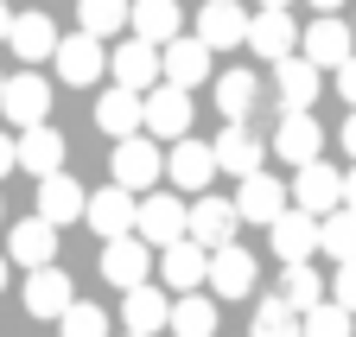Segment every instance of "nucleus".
<instances>
[{
    "label": "nucleus",
    "instance_id": "nucleus-48",
    "mask_svg": "<svg viewBox=\"0 0 356 337\" xmlns=\"http://www.w3.org/2000/svg\"><path fill=\"white\" fill-rule=\"evenodd\" d=\"M0 90H7V76H0Z\"/></svg>",
    "mask_w": 356,
    "mask_h": 337
},
{
    "label": "nucleus",
    "instance_id": "nucleus-36",
    "mask_svg": "<svg viewBox=\"0 0 356 337\" xmlns=\"http://www.w3.org/2000/svg\"><path fill=\"white\" fill-rule=\"evenodd\" d=\"M325 255L331 261H356V210L350 204L325 210Z\"/></svg>",
    "mask_w": 356,
    "mask_h": 337
},
{
    "label": "nucleus",
    "instance_id": "nucleus-13",
    "mask_svg": "<svg viewBox=\"0 0 356 337\" xmlns=\"http://www.w3.org/2000/svg\"><path fill=\"white\" fill-rule=\"evenodd\" d=\"M96 128L127 140V134H147V96L140 90H127V83H115V90L96 96Z\"/></svg>",
    "mask_w": 356,
    "mask_h": 337
},
{
    "label": "nucleus",
    "instance_id": "nucleus-10",
    "mask_svg": "<svg viewBox=\"0 0 356 337\" xmlns=\"http://www.w3.org/2000/svg\"><path fill=\"white\" fill-rule=\"evenodd\" d=\"M51 64H58V76L70 83V90H89V83L108 70V51H102V38H96V32H83V26H76L64 45H58V58H51Z\"/></svg>",
    "mask_w": 356,
    "mask_h": 337
},
{
    "label": "nucleus",
    "instance_id": "nucleus-1",
    "mask_svg": "<svg viewBox=\"0 0 356 337\" xmlns=\"http://www.w3.org/2000/svg\"><path fill=\"white\" fill-rule=\"evenodd\" d=\"M267 242H274L280 261H312L325 248V217L305 210V204H293V210H280V217L267 223Z\"/></svg>",
    "mask_w": 356,
    "mask_h": 337
},
{
    "label": "nucleus",
    "instance_id": "nucleus-45",
    "mask_svg": "<svg viewBox=\"0 0 356 337\" xmlns=\"http://www.w3.org/2000/svg\"><path fill=\"white\" fill-rule=\"evenodd\" d=\"M312 7H318V13H337V7H343V0H312Z\"/></svg>",
    "mask_w": 356,
    "mask_h": 337
},
{
    "label": "nucleus",
    "instance_id": "nucleus-22",
    "mask_svg": "<svg viewBox=\"0 0 356 337\" xmlns=\"http://www.w3.org/2000/svg\"><path fill=\"white\" fill-rule=\"evenodd\" d=\"M216 165H222V179H248V172H261V159H267V147L242 128V121H229V128H222L216 140Z\"/></svg>",
    "mask_w": 356,
    "mask_h": 337
},
{
    "label": "nucleus",
    "instance_id": "nucleus-35",
    "mask_svg": "<svg viewBox=\"0 0 356 337\" xmlns=\"http://www.w3.org/2000/svg\"><path fill=\"white\" fill-rule=\"evenodd\" d=\"M248 337H305V312L286 299V293H280V299H261V312H254V331Z\"/></svg>",
    "mask_w": 356,
    "mask_h": 337
},
{
    "label": "nucleus",
    "instance_id": "nucleus-14",
    "mask_svg": "<svg viewBox=\"0 0 356 337\" xmlns=\"http://www.w3.org/2000/svg\"><path fill=\"white\" fill-rule=\"evenodd\" d=\"M305 26H293V13L286 7H261L254 19H248V51L261 58V64H280V58H293V38H299Z\"/></svg>",
    "mask_w": 356,
    "mask_h": 337
},
{
    "label": "nucleus",
    "instance_id": "nucleus-44",
    "mask_svg": "<svg viewBox=\"0 0 356 337\" xmlns=\"http://www.w3.org/2000/svg\"><path fill=\"white\" fill-rule=\"evenodd\" d=\"M0 38H13V7L0 0Z\"/></svg>",
    "mask_w": 356,
    "mask_h": 337
},
{
    "label": "nucleus",
    "instance_id": "nucleus-39",
    "mask_svg": "<svg viewBox=\"0 0 356 337\" xmlns=\"http://www.w3.org/2000/svg\"><path fill=\"white\" fill-rule=\"evenodd\" d=\"M331 299L356 312V261H337V274H331Z\"/></svg>",
    "mask_w": 356,
    "mask_h": 337
},
{
    "label": "nucleus",
    "instance_id": "nucleus-30",
    "mask_svg": "<svg viewBox=\"0 0 356 337\" xmlns=\"http://www.w3.org/2000/svg\"><path fill=\"white\" fill-rule=\"evenodd\" d=\"M172 337H216V299L204 286L172 299Z\"/></svg>",
    "mask_w": 356,
    "mask_h": 337
},
{
    "label": "nucleus",
    "instance_id": "nucleus-15",
    "mask_svg": "<svg viewBox=\"0 0 356 337\" xmlns=\"http://www.w3.org/2000/svg\"><path fill=\"white\" fill-rule=\"evenodd\" d=\"M76 306V286H70V274L51 261V268H26V312L32 318H64Z\"/></svg>",
    "mask_w": 356,
    "mask_h": 337
},
{
    "label": "nucleus",
    "instance_id": "nucleus-43",
    "mask_svg": "<svg viewBox=\"0 0 356 337\" xmlns=\"http://www.w3.org/2000/svg\"><path fill=\"white\" fill-rule=\"evenodd\" d=\"M343 204L356 210V159H350V172H343Z\"/></svg>",
    "mask_w": 356,
    "mask_h": 337
},
{
    "label": "nucleus",
    "instance_id": "nucleus-40",
    "mask_svg": "<svg viewBox=\"0 0 356 337\" xmlns=\"http://www.w3.org/2000/svg\"><path fill=\"white\" fill-rule=\"evenodd\" d=\"M331 76H337V96H343V102L356 108V58H343V64H337Z\"/></svg>",
    "mask_w": 356,
    "mask_h": 337
},
{
    "label": "nucleus",
    "instance_id": "nucleus-27",
    "mask_svg": "<svg viewBox=\"0 0 356 337\" xmlns=\"http://www.w3.org/2000/svg\"><path fill=\"white\" fill-rule=\"evenodd\" d=\"M236 223H242V210H236L229 197H197V204H191V236H197L204 248H229V242H236Z\"/></svg>",
    "mask_w": 356,
    "mask_h": 337
},
{
    "label": "nucleus",
    "instance_id": "nucleus-32",
    "mask_svg": "<svg viewBox=\"0 0 356 337\" xmlns=\"http://www.w3.org/2000/svg\"><path fill=\"white\" fill-rule=\"evenodd\" d=\"M254 96H261L254 70H222V76H216V108H222V121H248Z\"/></svg>",
    "mask_w": 356,
    "mask_h": 337
},
{
    "label": "nucleus",
    "instance_id": "nucleus-46",
    "mask_svg": "<svg viewBox=\"0 0 356 337\" xmlns=\"http://www.w3.org/2000/svg\"><path fill=\"white\" fill-rule=\"evenodd\" d=\"M7 261H13V255H0V293H7Z\"/></svg>",
    "mask_w": 356,
    "mask_h": 337
},
{
    "label": "nucleus",
    "instance_id": "nucleus-16",
    "mask_svg": "<svg viewBox=\"0 0 356 337\" xmlns=\"http://www.w3.org/2000/svg\"><path fill=\"white\" fill-rule=\"evenodd\" d=\"M254 280H261V274H254V255H248L242 242L210 248V293H216V299H248Z\"/></svg>",
    "mask_w": 356,
    "mask_h": 337
},
{
    "label": "nucleus",
    "instance_id": "nucleus-19",
    "mask_svg": "<svg viewBox=\"0 0 356 337\" xmlns=\"http://www.w3.org/2000/svg\"><path fill=\"white\" fill-rule=\"evenodd\" d=\"M159 280H165V286H178V293H197V286L210 280V248H204L197 236L159 248Z\"/></svg>",
    "mask_w": 356,
    "mask_h": 337
},
{
    "label": "nucleus",
    "instance_id": "nucleus-6",
    "mask_svg": "<svg viewBox=\"0 0 356 337\" xmlns=\"http://www.w3.org/2000/svg\"><path fill=\"white\" fill-rule=\"evenodd\" d=\"M83 223L96 229L102 242H115V236H134V229H140V197H134L127 185H108V191H96V197H89Z\"/></svg>",
    "mask_w": 356,
    "mask_h": 337
},
{
    "label": "nucleus",
    "instance_id": "nucleus-17",
    "mask_svg": "<svg viewBox=\"0 0 356 337\" xmlns=\"http://www.w3.org/2000/svg\"><path fill=\"white\" fill-rule=\"evenodd\" d=\"M159 51H165V83H178V90H197L204 76H216V70H210L216 45H204L197 32H178L172 45H159Z\"/></svg>",
    "mask_w": 356,
    "mask_h": 337
},
{
    "label": "nucleus",
    "instance_id": "nucleus-42",
    "mask_svg": "<svg viewBox=\"0 0 356 337\" xmlns=\"http://www.w3.org/2000/svg\"><path fill=\"white\" fill-rule=\"evenodd\" d=\"M343 153L356 159V108H350V121H343Z\"/></svg>",
    "mask_w": 356,
    "mask_h": 337
},
{
    "label": "nucleus",
    "instance_id": "nucleus-20",
    "mask_svg": "<svg viewBox=\"0 0 356 337\" xmlns=\"http://www.w3.org/2000/svg\"><path fill=\"white\" fill-rule=\"evenodd\" d=\"M248 19L254 13H242V0H204V7H197V38L216 45V51L248 45Z\"/></svg>",
    "mask_w": 356,
    "mask_h": 337
},
{
    "label": "nucleus",
    "instance_id": "nucleus-41",
    "mask_svg": "<svg viewBox=\"0 0 356 337\" xmlns=\"http://www.w3.org/2000/svg\"><path fill=\"white\" fill-rule=\"evenodd\" d=\"M13 165H19V140H7V134H0V179H7Z\"/></svg>",
    "mask_w": 356,
    "mask_h": 337
},
{
    "label": "nucleus",
    "instance_id": "nucleus-7",
    "mask_svg": "<svg viewBox=\"0 0 356 337\" xmlns=\"http://www.w3.org/2000/svg\"><path fill=\"white\" fill-rule=\"evenodd\" d=\"M165 179L178 185V191H210V179H222V165H216V147H204V140H172V153H165Z\"/></svg>",
    "mask_w": 356,
    "mask_h": 337
},
{
    "label": "nucleus",
    "instance_id": "nucleus-23",
    "mask_svg": "<svg viewBox=\"0 0 356 337\" xmlns=\"http://www.w3.org/2000/svg\"><path fill=\"white\" fill-rule=\"evenodd\" d=\"M318 76H325V64H312L305 51H299V58H280V64H274L280 108H312V102H318Z\"/></svg>",
    "mask_w": 356,
    "mask_h": 337
},
{
    "label": "nucleus",
    "instance_id": "nucleus-31",
    "mask_svg": "<svg viewBox=\"0 0 356 337\" xmlns=\"http://www.w3.org/2000/svg\"><path fill=\"white\" fill-rule=\"evenodd\" d=\"M127 32L153 38V45H172V38H178V0H134Z\"/></svg>",
    "mask_w": 356,
    "mask_h": 337
},
{
    "label": "nucleus",
    "instance_id": "nucleus-2",
    "mask_svg": "<svg viewBox=\"0 0 356 337\" xmlns=\"http://www.w3.org/2000/svg\"><path fill=\"white\" fill-rule=\"evenodd\" d=\"M108 76L147 96L153 83H165V51L153 45V38H140V32H134V38H121V45L108 51Z\"/></svg>",
    "mask_w": 356,
    "mask_h": 337
},
{
    "label": "nucleus",
    "instance_id": "nucleus-47",
    "mask_svg": "<svg viewBox=\"0 0 356 337\" xmlns=\"http://www.w3.org/2000/svg\"><path fill=\"white\" fill-rule=\"evenodd\" d=\"M261 7H293V0H261Z\"/></svg>",
    "mask_w": 356,
    "mask_h": 337
},
{
    "label": "nucleus",
    "instance_id": "nucleus-24",
    "mask_svg": "<svg viewBox=\"0 0 356 337\" xmlns=\"http://www.w3.org/2000/svg\"><path fill=\"white\" fill-rule=\"evenodd\" d=\"M83 210H89V191H83L70 172L38 179V217H51V223L64 229V223H83Z\"/></svg>",
    "mask_w": 356,
    "mask_h": 337
},
{
    "label": "nucleus",
    "instance_id": "nucleus-5",
    "mask_svg": "<svg viewBox=\"0 0 356 337\" xmlns=\"http://www.w3.org/2000/svg\"><path fill=\"white\" fill-rule=\"evenodd\" d=\"M0 115H7L13 128H38V121L51 115V83L38 76V64H26L19 76H7V90H0Z\"/></svg>",
    "mask_w": 356,
    "mask_h": 337
},
{
    "label": "nucleus",
    "instance_id": "nucleus-11",
    "mask_svg": "<svg viewBox=\"0 0 356 337\" xmlns=\"http://www.w3.org/2000/svg\"><path fill=\"white\" fill-rule=\"evenodd\" d=\"M153 274V242L134 229V236H115V242H102V280H115L121 293L127 286H140Z\"/></svg>",
    "mask_w": 356,
    "mask_h": 337
},
{
    "label": "nucleus",
    "instance_id": "nucleus-33",
    "mask_svg": "<svg viewBox=\"0 0 356 337\" xmlns=\"http://www.w3.org/2000/svg\"><path fill=\"white\" fill-rule=\"evenodd\" d=\"M127 19H134V0H76V26L96 32V38L127 32Z\"/></svg>",
    "mask_w": 356,
    "mask_h": 337
},
{
    "label": "nucleus",
    "instance_id": "nucleus-28",
    "mask_svg": "<svg viewBox=\"0 0 356 337\" xmlns=\"http://www.w3.org/2000/svg\"><path fill=\"white\" fill-rule=\"evenodd\" d=\"M64 134L58 128H44V121H38V128H19V165H26V172L32 179H51V172H64Z\"/></svg>",
    "mask_w": 356,
    "mask_h": 337
},
{
    "label": "nucleus",
    "instance_id": "nucleus-3",
    "mask_svg": "<svg viewBox=\"0 0 356 337\" xmlns=\"http://www.w3.org/2000/svg\"><path fill=\"white\" fill-rule=\"evenodd\" d=\"M191 121H197L191 90H178V83H153V90H147V134L153 140H185Z\"/></svg>",
    "mask_w": 356,
    "mask_h": 337
},
{
    "label": "nucleus",
    "instance_id": "nucleus-12",
    "mask_svg": "<svg viewBox=\"0 0 356 337\" xmlns=\"http://www.w3.org/2000/svg\"><path fill=\"white\" fill-rule=\"evenodd\" d=\"M299 51L312 58V64H325V70H337L343 58H356V26H343L337 13H318L305 32H299Z\"/></svg>",
    "mask_w": 356,
    "mask_h": 337
},
{
    "label": "nucleus",
    "instance_id": "nucleus-50",
    "mask_svg": "<svg viewBox=\"0 0 356 337\" xmlns=\"http://www.w3.org/2000/svg\"><path fill=\"white\" fill-rule=\"evenodd\" d=\"M127 337H140V331H127Z\"/></svg>",
    "mask_w": 356,
    "mask_h": 337
},
{
    "label": "nucleus",
    "instance_id": "nucleus-8",
    "mask_svg": "<svg viewBox=\"0 0 356 337\" xmlns=\"http://www.w3.org/2000/svg\"><path fill=\"white\" fill-rule=\"evenodd\" d=\"M140 236H147L153 248L185 242V236H191V210H185V197H178V191H153V197H140Z\"/></svg>",
    "mask_w": 356,
    "mask_h": 337
},
{
    "label": "nucleus",
    "instance_id": "nucleus-37",
    "mask_svg": "<svg viewBox=\"0 0 356 337\" xmlns=\"http://www.w3.org/2000/svg\"><path fill=\"white\" fill-rule=\"evenodd\" d=\"M350 306H337V299H325V306H312L305 312V337H350Z\"/></svg>",
    "mask_w": 356,
    "mask_h": 337
},
{
    "label": "nucleus",
    "instance_id": "nucleus-9",
    "mask_svg": "<svg viewBox=\"0 0 356 337\" xmlns=\"http://www.w3.org/2000/svg\"><path fill=\"white\" fill-rule=\"evenodd\" d=\"M274 153H280L286 165H312V159H325V128L312 121V108H280Z\"/></svg>",
    "mask_w": 356,
    "mask_h": 337
},
{
    "label": "nucleus",
    "instance_id": "nucleus-29",
    "mask_svg": "<svg viewBox=\"0 0 356 337\" xmlns=\"http://www.w3.org/2000/svg\"><path fill=\"white\" fill-rule=\"evenodd\" d=\"M236 210H242V223H261V229H267V223L286 210V185L267 179V172H248L242 191H236Z\"/></svg>",
    "mask_w": 356,
    "mask_h": 337
},
{
    "label": "nucleus",
    "instance_id": "nucleus-34",
    "mask_svg": "<svg viewBox=\"0 0 356 337\" xmlns=\"http://www.w3.org/2000/svg\"><path fill=\"white\" fill-rule=\"evenodd\" d=\"M280 293L299 306V312H312V306H325L331 299V286H325V274L312 268V261H286V274H280Z\"/></svg>",
    "mask_w": 356,
    "mask_h": 337
},
{
    "label": "nucleus",
    "instance_id": "nucleus-4",
    "mask_svg": "<svg viewBox=\"0 0 356 337\" xmlns=\"http://www.w3.org/2000/svg\"><path fill=\"white\" fill-rule=\"evenodd\" d=\"M108 172H115V185H127V191H147L153 179H165V153H159L153 134H127V140H115Z\"/></svg>",
    "mask_w": 356,
    "mask_h": 337
},
{
    "label": "nucleus",
    "instance_id": "nucleus-21",
    "mask_svg": "<svg viewBox=\"0 0 356 337\" xmlns=\"http://www.w3.org/2000/svg\"><path fill=\"white\" fill-rule=\"evenodd\" d=\"M7 255H13L19 268H51V261H58V223L32 210V217L7 236Z\"/></svg>",
    "mask_w": 356,
    "mask_h": 337
},
{
    "label": "nucleus",
    "instance_id": "nucleus-26",
    "mask_svg": "<svg viewBox=\"0 0 356 337\" xmlns=\"http://www.w3.org/2000/svg\"><path fill=\"white\" fill-rule=\"evenodd\" d=\"M7 45L19 51V64H44V58H58V26H51V13H13V38Z\"/></svg>",
    "mask_w": 356,
    "mask_h": 337
},
{
    "label": "nucleus",
    "instance_id": "nucleus-49",
    "mask_svg": "<svg viewBox=\"0 0 356 337\" xmlns=\"http://www.w3.org/2000/svg\"><path fill=\"white\" fill-rule=\"evenodd\" d=\"M0 217H7V204H0Z\"/></svg>",
    "mask_w": 356,
    "mask_h": 337
},
{
    "label": "nucleus",
    "instance_id": "nucleus-18",
    "mask_svg": "<svg viewBox=\"0 0 356 337\" xmlns=\"http://www.w3.org/2000/svg\"><path fill=\"white\" fill-rule=\"evenodd\" d=\"M293 204H305V210H337L343 204V172L331 159H312V165H293Z\"/></svg>",
    "mask_w": 356,
    "mask_h": 337
},
{
    "label": "nucleus",
    "instance_id": "nucleus-38",
    "mask_svg": "<svg viewBox=\"0 0 356 337\" xmlns=\"http://www.w3.org/2000/svg\"><path fill=\"white\" fill-rule=\"evenodd\" d=\"M58 324H64V337H108V312H102V306H83V299H76Z\"/></svg>",
    "mask_w": 356,
    "mask_h": 337
},
{
    "label": "nucleus",
    "instance_id": "nucleus-25",
    "mask_svg": "<svg viewBox=\"0 0 356 337\" xmlns=\"http://www.w3.org/2000/svg\"><path fill=\"white\" fill-rule=\"evenodd\" d=\"M121 324L127 331H140V337H153V331H172V299L159 286H127V299H121Z\"/></svg>",
    "mask_w": 356,
    "mask_h": 337
}]
</instances>
